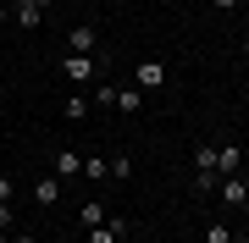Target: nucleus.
Wrapping results in <instances>:
<instances>
[{
  "label": "nucleus",
  "mask_w": 249,
  "mask_h": 243,
  "mask_svg": "<svg viewBox=\"0 0 249 243\" xmlns=\"http://www.w3.org/2000/svg\"><path fill=\"white\" fill-rule=\"evenodd\" d=\"M11 243H39L34 232H22V227H11Z\"/></svg>",
  "instance_id": "obj_20"
},
{
  "label": "nucleus",
  "mask_w": 249,
  "mask_h": 243,
  "mask_svg": "<svg viewBox=\"0 0 249 243\" xmlns=\"http://www.w3.org/2000/svg\"><path fill=\"white\" fill-rule=\"evenodd\" d=\"M83 182H106V155H83Z\"/></svg>",
  "instance_id": "obj_14"
},
{
  "label": "nucleus",
  "mask_w": 249,
  "mask_h": 243,
  "mask_svg": "<svg viewBox=\"0 0 249 243\" xmlns=\"http://www.w3.org/2000/svg\"><path fill=\"white\" fill-rule=\"evenodd\" d=\"M94 99H100V105H116V83L100 78V83H94Z\"/></svg>",
  "instance_id": "obj_17"
},
{
  "label": "nucleus",
  "mask_w": 249,
  "mask_h": 243,
  "mask_svg": "<svg viewBox=\"0 0 249 243\" xmlns=\"http://www.w3.org/2000/svg\"><path fill=\"white\" fill-rule=\"evenodd\" d=\"M11 199H17V182H11L6 171H0V205H11Z\"/></svg>",
  "instance_id": "obj_18"
},
{
  "label": "nucleus",
  "mask_w": 249,
  "mask_h": 243,
  "mask_svg": "<svg viewBox=\"0 0 249 243\" xmlns=\"http://www.w3.org/2000/svg\"><path fill=\"white\" fill-rule=\"evenodd\" d=\"M11 22V6H6V0H0V28H6Z\"/></svg>",
  "instance_id": "obj_22"
},
{
  "label": "nucleus",
  "mask_w": 249,
  "mask_h": 243,
  "mask_svg": "<svg viewBox=\"0 0 249 243\" xmlns=\"http://www.w3.org/2000/svg\"><path fill=\"white\" fill-rule=\"evenodd\" d=\"M216 171H222V177H238L244 171V149L238 144H216Z\"/></svg>",
  "instance_id": "obj_10"
},
{
  "label": "nucleus",
  "mask_w": 249,
  "mask_h": 243,
  "mask_svg": "<svg viewBox=\"0 0 249 243\" xmlns=\"http://www.w3.org/2000/svg\"><path fill=\"white\" fill-rule=\"evenodd\" d=\"M116 111L139 116V111H144V89H133V83H127V89H116Z\"/></svg>",
  "instance_id": "obj_12"
},
{
  "label": "nucleus",
  "mask_w": 249,
  "mask_h": 243,
  "mask_svg": "<svg viewBox=\"0 0 249 243\" xmlns=\"http://www.w3.org/2000/svg\"><path fill=\"white\" fill-rule=\"evenodd\" d=\"M127 238V221L122 216H106L100 227H89V243H122Z\"/></svg>",
  "instance_id": "obj_8"
},
{
  "label": "nucleus",
  "mask_w": 249,
  "mask_h": 243,
  "mask_svg": "<svg viewBox=\"0 0 249 243\" xmlns=\"http://www.w3.org/2000/svg\"><path fill=\"white\" fill-rule=\"evenodd\" d=\"M194 194H216V177H222V171H216V144H194Z\"/></svg>",
  "instance_id": "obj_1"
},
{
  "label": "nucleus",
  "mask_w": 249,
  "mask_h": 243,
  "mask_svg": "<svg viewBox=\"0 0 249 243\" xmlns=\"http://www.w3.org/2000/svg\"><path fill=\"white\" fill-rule=\"evenodd\" d=\"M205 243H232V227L227 221H211V227H205Z\"/></svg>",
  "instance_id": "obj_16"
},
{
  "label": "nucleus",
  "mask_w": 249,
  "mask_h": 243,
  "mask_svg": "<svg viewBox=\"0 0 249 243\" xmlns=\"http://www.w3.org/2000/svg\"><path fill=\"white\" fill-rule=\"evenodd\" d=\"M216 194H222V205H227V210H244V205H249L244 177H216Z\"/></svg>",
  "instance_id": "obj_7"
},
{
  "label": "nucleus",
  "mask_w": 249,
  "mask_h": 243,
  "mask_svg": "<svg viewBox=\"0 0 249 243\" xmlns=\"http://www.w3.org/2000/svg\"><path fill=\"white\" fill-rule=\"evenodd\" d=\"M11 227H17V210H11V205H0V232H11Z\"/></svg>",
  "instance_id": "obj_19"
},
{
  "label": "nucleus",
  "mask_w": 249,
  "mask_h": 243,
  "mask_svg": "<svg viewBox=\"0 0 249 243\" xmlns=\"http://www.w3.org/2000/svg\"><path fill=\"white\" fill-rule=\"evenodd\" d=\"M34 199H39V210H50V205H61V199H67V182L55 177V171H45V177L34 182Z\"/></svg>",
  "instance_id": "obj_4"
},
{
  "label": "nucleus",
  "mask_w": 249,
  "mask_h": 243,
  "mask_svg": "<svg viewBox=\"0 0 249 243\" xmlns=\"http://www.w3.org/2000/svg\"><path fill=\"white\" fill-rule=\"evenodd\" d=\"M0 243H11V232H0Z\"/></svg>",
  "instance_id": "obj_27"
},
{
  "label": "nucleus",
  "mask_w": 249,
  "mask_h": 243,
  "mask_svg": "<svg viewBox=\"0 0 249 243\" xmlns=\"http://www.w3.org/2000/svg\"><path fill=\"white\" fill-rule=\"evenodd\" d=\"M106 177H111V182H133V155H116V161H106Z\"/></svg>",
  "instance_id": "obj_13"
},
{
  "label": "nucleus",
  "mask_w": 249,
  "mask_h": 243,
  "mask_svg": "<svg viewBox=\"0 0 249 243\" xmlns=\"http://www.w3.org/2000/svg\"><path fill=\"white\" fill-rule=\"evenodd\" d=\"M61 111H67V122H83V116H89V99H83V94H72Z\"/></svg>",
  "instance_id": "obj_15"
},
{
  "label": "nucleus",
  "mask_w": 249,
  "mask_h": 243,
  "mask_svg": "<svg viewBox=\"0 0 249 243\" xmlns=\"http://www.w3.org/2000/svg\"><path fill=\"white\" fill-rule=\"evenodd\" d=\"M211 6H216V11H238L244 0H211Z\"/></svg>",
  "instance_id": "obj_21"
},
{
  "label": "nucleus",
  "mask_w": 249,
  "mask_h": 243,
  "mask_svg": "<svg viewBox=\"0 0 249 243\" xmlns=\"http://www.w3.org/2000/svg\"><path fill=\"white\" fill-rule=\"evenodd\" d=\"M106 216H111V205H100V199H83V210H78V227L89 232V227H100Z\"/></svg>",
  "instance_id": "obj_11"
},
{
  "label": "nucleus",
  "mask_w": 249,
  "mask_h": 243,
  "mask_svg": "<svg viewBox=\"0 0 249 243\" xmlns=\"http://www.w3.org/2000/svg\"><path fill=\"white\" fill-rule=\"evenodd\" d=\"M166 66H160V61H139L133 66V89H144V94H160V89H166Z\"/></svg>",
  "instance_id": "obj_3"
},
{
  "label": "nucleus",
  "mask_w": 249,
  "mask_h": 243,
  "mask_svg": "<svg viewBox=\"0 0 249 243\" xmlns=\"http://www.w3.org/2000/svg\"><path fill=\"white\" fill-rule=\"evenodd\" d=\"M238 177H244V188H249V166H244V171H238Z\"/></svg>",
  "instance_id": "obj_24"
},
{
  "label": "nucleus",
  "mask_w": 249,
  "mask_h": 243,
  "mask_svg": "<svg viewBox=\"0 0 249 243\" xmlns=\"http://www.w3.org/2000/svg\"><path fill=\"white\" fill-rule=\"evenodd\" d=\"M34 6H39V11H50V6H55V0H34Z\"/></svg>",
  "instance_id": "obj_23"
},
{
  "label": "nucleus",
  "mask_w": 249,
  "mask_h": 243,
  "mask_svg": "<svg viewBox=\"0 0 249 243\" xmlns=\"http://www.w3.org/2000/svg\"><path fill=\"white\" fill-rule=\"evenodd\" d=\"M50 171H55L61 182H78V177H83V155H78V149H55V155H50Z\"/></svg>",
  "instance_id": "obj_5"
},
{
  "label": "nucleus",
  "mask_w": 249,
  "mask_h": 243,
  "mask_svg": "<svg viewBox=\"0 0 249 243\" xmlns=\"http://www.w3.org/2000/svg\"><path fill=\"white\" fill-rule=\"evenodd\" d=\"M11 22H17V28H22V33H34V28H39V22H45V11H39V6H34V0H11Z\"/></svg>",
  "instance_id": "obj_9"
},
{
  "label": "nucleus",
  "mask_w": 249,
  "mask_h": 243,
  "mask_svg": "<svg viewBox=\"0 0 249 243\" xmlns=\"http://www.w3.org/2000/svg\"><path fill=\"white\" fill-rule=\"evenodd\" d=\"M244 61H249V39H244Z\"/></svg>",
  "instance_id": "obj_26"
},
{
  "label": "nucleus",
  "mask_w": 249,
  "mask_h": 243,
  "mask_svg": "<svg viewBox=\"0 0 249 243\" xmlns=\"http://www.w3.org/2000/svg\"><path fill=\"white\" fill-rule=\"evenodd\" d=\"M55 66H61L72 83H100V66H106V61H100V55H72V50H67Z\"/></svg>",
  "instance_id": "obj_2"
},
{
  "label": "nucleus",
  "mask_w": 249,
  "mask_h": 243,
  "mask_svg": "<svg viewBox=\"0 0 249 243\" xmlns=\"http://www.w3.org/2000/svg\"><path fill=\"white\" fill-rule=\"evenodd\" d=\"M232 243H249V238H244V232H232Z\"/></svg>",
  "instance_id": "obj_25"
},
{
  "label": "nucleus",
  "mask_w": 249,
  "mask_h": 243,
  "mask_svg": "<svg viewBox=\"0 0 249 243\" xmlns=\"http://www.w3.org/2000/svg\"><path fill=\"white\" fill-rule=\"evenodd\" d=\"M67 50H72V55H94V50H100V33H94L89 22L67 28Z\"/></svg>",
  "instance_id": "obj_6"
}]
</instances>
